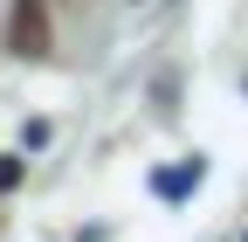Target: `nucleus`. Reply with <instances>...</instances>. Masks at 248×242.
Returning a JSON list of instances; mask_svg holds the SVG:
<instances>
[{"label": "nucleus", "mask_w": 248, "mask_h": 242, "mask_svg": "<svg viewBox=\"0 0 248 242\" xmlns=\"http://www.w3.org/2000/svg\"><path fill=\"white\" fill-rule=\"evenodd\" d=\"M7 49H14V55H28V63H42V55L55 49L48 0H14V14H7Z\"/></svg>", "instance_id": "f257e3e1"}, {"label": "nucleus", "mask_w": 248, "mask_h": 242, "mask_svg": "<svg viewBox=\"0 0 248 242\" xmlns=\"http://www.w3.org/2000/svg\"><path fill=\"white\" fill-rule=\"evenodd\" d=\"M7 187H21V159H0V194Z\"/></svg>", "instance_id": "f03ea898"}]
</instances>
